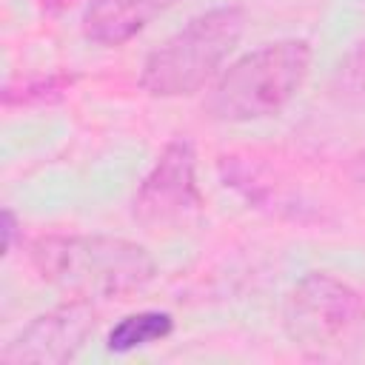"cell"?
Here are the masks:
<instances>
[{
	"mask_svg": "<svg viewBox=\"0 0 365 365\" xmlns=\"http://www.w3.org/2000/svg\"><path fill=\"white\" fill-rule=\"evenodd\" d=\"M34 271L77 299H108L140 291L157 274L154 257L123 237L48 234L31 242Z\"/></svg>",
	"mask_w": 365,
	"mask_h": 365,
	"instance_id": "6da1fadb",
	"label": "cell"
},
{
	"mask_svg": "<svg viewBox=\"0 0 365 365\" xmlns=\"http://www.w3.org/2000/svg\"><path fill=\"white\" fill-rule=\"evenodd\" d=\"M311 46L305 40L265 43L234 60L208 97V114L222 123H251L282 111L305 86Z\"/></svg>",
	"mask_w": 365,
	"mask_h": 365,
	"instance_id": "7a4b0ae2",
	"label": "cell"
},
{
	"mask_svg": "<svg viewBox=\"0 0 365 365\" xmlns=\"http://www.w3.org/2000/svg\"><path fill=\"white\" fill-rule=\"evenodd\" d=\"M245 29L240 6H217L191 17L143 63L140 88L151 97H188L200 91L237 48Z\"/></svg>",
	"mask_w": 365,
	"mask_h": 365,
	"instance_id": "3957f363",
	"label": "cell"
},
{
	"mask_svg": "<svg viewBox=\"0 0 365 365\" xmlns=\"http://www.w3.org/2000/svg\"><path fill=\"white\" fill-rule=\"evenodd\" d=\"M282 331L308 356L354 345L365 331V299L345 279L311 271L282 302Z\"/></svg>",
	"mask_w": 365,
	"mask_h": 365,
	"instance_id": "277c9868",
	"label": "cell"
},
{
	"mask_svg": "<svg viewBox=\"0 0 365 365\" xmlns=\"http://www.w3.org/2000/svg\"><path fill=\"white\" fill-rule=\"evenodd\" d=\"M97 328V311L91 299L63 302L40 317H34L3 351L0 359L9 365H63L80 354Z\"/></svg>",
	"mask_w": 365,
	"mask_h": 365,
	"instance_id": "5b68a950",
	"label": "cell"
},
{
	"mask_svg": "<svg viewBox=\"0 0 365 365\" xmlns=\"http://www.w3.org/2000/svg\"><path fill=\"white\" fill-rule=\"evenodd\" d=\"M200 202L194 145L182 137L171 140L134 194V217L148 225H165L188 217Z\"/></svg>",
	"mask_w": 365,
	"mask_h": 365,
	"instance_id": "8992f818",
	"label": "cell"
},
{
	"mask_svg": "<svg viewBox=\"0 0 365 365\" xmlns=\"http://www.w3.org/2000/svg\"><path fill=\"white\" fill-rule=\"evenodd\" d=\"M177 0H88L83 34L100 46H123Z\"/></svg>",
	"mask_w": 365,
	"mask_h": 365,
	"instance_id": "52a82bcc",
	"label": "cell"
},
{
	"mask_svg": "<svg viewBox=\"0 0 365 365\" xmlns=\"http://www.w3.org/2000/svg\"><path fill=\"white\" fill-rule=\"evenodd\" d=\"M174 331V317L168 311H137L123 317L106 336V348L111 354H128L143 345L160 342L171 336Z\"/></svg>",
	"mask_w": 365,
	"mask_h": 365,
	"instance_id": "ba28073f",
	"label": "cell"
},
{
	"mask_svg": "<svg viewBox=\"0 0 365 365\" xmlns=\"http://www.w3.org/2000/svg\"><path fill=\"white\" fill-rule=\"evenodd\" d=\"M334 91L342 103L365 106V40L356 43V48L348 51V57L342 60L334 77Z\"/></svg>",
	"mask_w": 365,
	"mask_h": 365,
	"instance_id": "9c48e42d",
	"label": "cell"
},
{
	"mask_svg": "<svg viewBox=\"0 0 365 365\" xmlns=\"http://www.w3.org/2000/svg\"><path fill=\"white\" fill-rule=\"evenodd\" d=\"M74 83L71 74H48V77H40V80H31V83H20V86H6L3 88V103L6 106H23V103H40V100H54L60 97L68 86Z\"/></svg>",
	"mask_w": 365,
	"mask_h": 365,
	"instance_id": "30bf717a",
	"label": "cell"
},
{
	"mask_svg": "<svg viewBox=\"0 0 365 365\" xmlns=\"http://www.w3.org/2000/svg\"><path fill=\"white\" fill-rule=\"evenodd\" d=\"M0 231H3V254L11 251L14 245V234H17V217L11 208H3V220H0Z\"/></svg>",
	"mask_w": 365,
	"mask_h": 365,
	"instance_id": "8fae6325",
	"label": "cell"
},
{
	"mask_svg": "<svg viewBox=\"0 0 365 365\" xmlns=\"http://www.w3.org/2000/svg\"><path fill=\"white\" fill-rule=\"evenodd\" d=\"M66 3H71V0H43V6H46L48 11H57V9H63Z\"/></svg>",
	"mask_w": 365,
	"mask_h": 365,
	"instance_id": "7c38bea8",
	"label": "cell"
}]
</instances>
